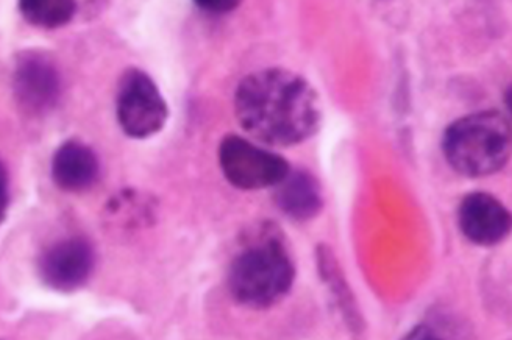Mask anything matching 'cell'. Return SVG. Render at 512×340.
<instances>
[{
	"label": "cell",
	"mask_w": 512,
	"mask_h": 340,
	"mask_svg": "<svg viewBox=\"0 0 512 340\" xmlns=\"http://www.w3.org/2000/svg\"><path fill=\"white\" fill-rule=\"evenodd\" d=\"M235 114L244 132L271 147L302 144L319 132L322 108L316 89L296 72L267 68L242 78Z\"/></svg>",
	"instance_id": "obj_1"
},
{
	"label": "cell",
	"mask_w": 512,
	"mask_h": 340,
	"mask_svg": "<svg viewBox=\"0 0 512 340\" xmlns=\"http://www.w3.org/2000/svg\"><path fill=\"white\" fill-rule=\"evenodd\" d=\"M511 124L500 111L469 114L445 128L442 150L453 170L464 177L497 174L511 156Z\"/></svg>",
	"instance_id": "obj_2"
},
{
	"label": "cell",
	"mask_w": 512,
	"mask_h": 340,
	"mask_svg": "<svg viewBox=\"0 0 512 340\" xmlns=\"http://www.w3.org/2000/svg\"><path fill=\"white\" fill-rule=\"evenodd\" d=\"M294 280L296 267L283 242L264 236L233 259L228 289L239 305L266 309L288 295Z\"/></svg>",
	"instance_id": "obj_3"
},
{
	"label": "cell",
	"mask_w": 512,
	"mask_h": 340,
	"mask_svg": "<svg viewBox=\"0 0 512 340\" xmlns=\"http://www.w3.org/2000/svg\"><path fill=\"white\" fill-rule=\"evenodd\" d=\"M116 116L125 135L147 139L163 130L169 119V108L149 74L128 68L119 80Z\"/></svg>",
	"instance_id": "obj_4"
},
{
	"label": "cell",
	"mask_w": 512,
	"mask_h": 340,
	"mask_svg": "<svg viewBox=\"0 0 512 340\" xmlns=\"http://www.w3.org/2000/svg\"><path fill=\"white\" fill-rule=\"evenodd\" d=\"M219 164L230 185L242 191L275 188L291 172L283 156L238 135L225 136L219 146Z\"/></svg>",
	"instance_id": "obj_5"
},
{
	"label": "cell",
	"mask_w": 512,
	"mask_h": 340,
	"mask_svg": "<svg viewBox=\"0 0 512 340\" xmlns=\"http://www.w3.org/2000/svg\"><path fill=\"white\" fill-rule=\"evenodd\" d=\"M63 82L60 69L40 50H25L16 57L13 93L25 113L43 116L60 102Z\"/></svg>",
	"instance_id": "obj_6"
},
{
	"label": "cell",
	"mask_w": 512,
	"mask_h": 340,
	"mask_svg": "<svg viewBox=\"0 0 512 340\" xmlns=\"http://www.w3.org/2000/svg\"><path fill=\"white\" fill-rule=\"evenodd\" d=\"M96 263L86 239L69 238L50 245L40 259L41 280L58 292H74L85 286Z\"/></svg>",
	"instance_id": "obj_7"
},
{
	"label": "cell",
	"mask_w": 512,
	"mask_h": 340,
	"mask_svg": "<svg viewBox=\"0 0 512 340\" xmlns=\"http://www.w3.org/2000/svg\"><path fill=\"white\" fill-rule=\"evenodd\" d=\"M459 228L470 242L483 247L500 244L511 231V214L494 195L473 192L458 209Z\"/></svg>",
	"instance_id": "obj_8"
},
{
	"label": "cell",
	"mask_w": 512,
	"mask_h": 340,
	"mask_svg": "<svg viewBox=\"0 0 512 340\" xmlns=\"http://www.w3.org/2000/svg\"><path fill=\"white\" fill-rule=\"evenodd\" d=\"M99 170L96 152L75 139L63 142L52 158V178L63 191H86L96 183Z\"/></svg>",
	"instance_id": "obj_9"
},
{
	"label": "cell",
	"mask_w": 512,
	"mask_h": 340,
	"mask_svg": "<svg viewBox=\"0 0 512 340\" xmlns=\"http://www.w3.org/2000/svg\"><path fill=\"white\" fill-rule=\"evenodd\" d=\"M275 188V203L291 219H313L322 208L319 181L306 170L289 172Z\"/></svg>",
	"instance_id": "obj_10"
},
{
	"label": "cell",
	"mask_w": 512,
	"mask_h": 340,
	"mask_svg": "<svg viewBox=\"0 0 512 340\" xmlns=\"http://www.w3.org/2000/svg\"><path fill=\"white\" fill-rule=\"evenodd\" d=\"M19 11L33 27L55 30L74 19L77 4L71 0H22Z\"/></svg>",
	"instance_id": "obj_11"
},
{
	"label": "cell",
	"mask_w": 512,
	"mask_h": 340,
	"mask_svg": "<svg viewBox=\"0 0 512 340\" xmlns=\"http://www.w3.org/2000/svg\"><path fill=\"white\" fill-rule=\"evenodd\" d=\"M10 206V181H8L7 169L0 163V225L4 224Z\"/></svg>",
	"instance_id": "obj_12"
},
{
	"label": "cell",
	"mask_w": 512,
	"mask_h": 340,
	"mask_svg": "<svg viewBox=\"0 0 512 340\" xmlns=\"http://www.w3.org/2000/svg\"><path fill=\"white\" fill-rule=\"evenodd\" d=\"M239 2H233V0H213V2H196V7L199 10L205 11V13H211V15H224L228 11H233L238 8Z\"/></svg>",
	"instance_id": "obj_13"
},
{
	"label": "cell",
	"mask_w": 512,
	"mask_h": 340,
	"mask_svg": "<svg viewBox=\"0 0 512 340\" xmlns=\"http://www.w3.org/2000/svg\"><path fill=\"white\" fill-rule=\"evenodd\" d=\"M402 340H445L439 336L433 328L427 325H419L409 331Z\"/></svg>",
	"instance_id": "obj_14"
}]
</instances>
